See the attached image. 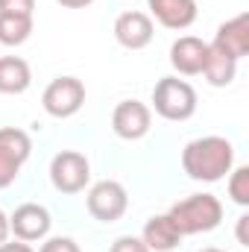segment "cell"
<instances>
[{
  "label": "cell",
  "instance_id": "cell-17",
  "mask_svg": "<svg viewBox=\"0 0 249 252\" xmlns=\"http://www.w3.org/2000/svg\"><path fill=\"white\" fill-rule=\"evenodd\" d=\"M30 35H32V18L30 15L0 12V44L3 47H21Z\"/></svg>",
  "mask_w": 249,
  "mask_h": 252
},
{
  "label": "cell",
  "instance_id": "cell-7",
  "mask_svg": "<svg viewBox=\"0 0 249 252\" xmlns=\"http://www.w3.org/2000/svg\"><path fill=\"white\" fill-rule=\"evenodd\" d=\"M41 106L50 118L64 121V118H73L82 106H85V85L82 79L76 76H56L44 94H41Z\"/></svg>",
  "mask_w": 249,
  "mask_h": 252
},
{
  "label": "cell",
  "instance_id": "cell-16",
  "mask_svg": "<svg viewBox=\"0 0 249 252\" xmlns=\"http://www.w3.org/2000/svg\"><path fill=\"white\" fill-rule=\"evenodd\" d=\"M202 76H205V82H208L211 88H226V85H232L235 76H238V62H235L232 56H226L223 50H217V47L208 44V56H205Z\"/></svg>",
  "mask_w": 249,
  "mask_h": 252
},
{
  "label": "cell",
  "instance_id": "cell-24",
  "mask_svg": "<svg viewBox=\"0 0 249 252\" xmlns=\"http://www.w3.org/2000/svg\"><path fill=\"white\" fill-rule=\"evenodd\" d=\"M9 235H12V232H9V214L0 208V244L9 241Z\"/></svg>",
  "mask_w": 249,
  "mask_h": 252
},
{
  "label": "cell",
  "instance_id": "cell-1",
  "mask_svg": "<svg viewBox=\"0 0 249 252\" xmlns=\"http://www.w3.org/2000/svg\"><path fill=\"white\" fill-rule=\"evenodd\" d=\"M235 167V144L223 135H202L182 150V170L193 182H220Z\"/></svg>",
  "mask_w": 249,
  "mask_h": 252
},
{
  "label": "cell",
  "instance_id": "cell-18",
  "mask_svg": "<svg viewBox=\"0 0 249 252\" xmlns=\"http://www.w3.org/2000/svg\"><path fill=\"white\" fill-rule=\"evenodd\" d=\"M226 188H229V199L235 205L247 208L249 205V167L247 164H238V167L229 170V185Z\"/></svg>",
  "mask_w": 249,
  "mask_h": 252
},
{
  "label": "cell",
  "instance_id": "cell-9",
  "mask_svg": "<svg viewBox=\"0 0 249 252\" xmlns=\"http://www.w3.org/2000/svg\"><path fill=\"white\" fill-rule=\"evenodd\" d=\"M153 129V109L141 100H121L112 112V132L124 141H141Z\"/></svg>",
  "mask_w": 249,
  "mask_h": 252
},
{
  "label": "cell",
  "instance_id": "cell-2",
  "mask_svg": "<svg viewBox=\"0 0 249 252\" xmlns=\"http://www.w3.org/2000/svg\"><path fill=\"white\" fill-rule=\"evenodd\" d=\"M167 217L179 229V235H205L223 223V202L214 193H190L185 199L173 202Z\"/></svg>",
  "mask_w": 249,
  "mask_h": 252
},
{
  "label": "cell",
  "instance_id": "cell-12",
  "mask_svg": "<svg viewBox=\"0 0 249 252\" xmlns=\"http://www.w3.org/2000/svg\"><path fill=\"white\" fill-rule=\"evenodd\" d=\"M208 44L196 35H179L170 44V64L179 76H199L205 67Z\"/></svg>",
  "mask_w": 249,
  "mask_h": 252
},
{
  "label": "cell",
  "instance_id": "cell-14",
  "mask_svg": "<svg viewBox=\"0 0 249 252\" xmlns=\"http://www.w3.org/2000/svg\"><path fill=\"white\" fill-rule=\"evenodd\" d=\"M141 241L147 244L150 252H173L179 247L182 235H179V229L173 226V220H170L167 214H153V217L144 223Z\"/></svg>",
  "mask_w": 249,
  "mask_h": 252
},
{
  "label": "cell",
  "instance_id": "cell-13",
  "mask_svg": "<svg viewBox=\"0 0 249 252\" xmlns=\"http://www.w3.org/2000/svg\"><path fill=\"white\" fill-rule=\"evenodd\" d=\"M147 6H150V15L161 27L176 30V32L187 30L196 21V15H199L196 0H147Z\"/></svg>",
  "mask_w": 249,
  "mask_h": 252
},
{
  "label": "cell",
  "instance_id": "cell-22",
  "mask_svg": "<svg viewBox=\"0 0 249 252\" xmlns=\"http://www.w3.org/2000/svg\"><path fill=\"white\" fill-rule=\"evenodd\" d=\"M247 229H249V214H241V217H238V229H235V235H238V244H241V247H249Z\"/></svg>",
  "mask_w": 249,
  "mask_h": 252
},
{
  "label": "cell",
  "instance_id": "cell-25",
  "mask_svg": "<svg viewBox=\"0 0 249 252\" xmlns=\"http://www.w3.org/2000/svg\"><path fill=\"white\" fill-rule=\"evenodd\" d=\"M59 6H64V9H85V6H91L94 0H56Z\"/></svg>",
  "mask_w": 249,
  "mask_h": 252
},
{
  "label": "cell",
  "instance_id": "cell-15",
  "mask_svg": "<svg viewBox=\"0 0 249 252\" xmlns=\"http://www.w3.org/2000/svg\"><path fill=\"white\" fill-rule=\"evenodd\" d=\"M32 85V67L21 56H0V94H24Z\"/></svg>",
  "mask_w": 249,
  "mask_h": 252
},
{
  "label": "cell",
  "instance_id": "cell-21",
  "mask_svg": "<svg viewBox=\"0 0 249 252\" xmlns=\"http://www.w3.org/2000/svg\"><path fill=\"white\" fill-rule=\"evenodd\" d=\"M32 9H35V0H0V12H9V15H30L32 18Z\"/></svg>",
  "mask_w": 249,
  "mask_h": 252
},
{
  "label": "cell",
  "instance_id": "cell-3",
  "mask_svg": "<svg viewBox=\"0 0 249 252\" xmlns=\"http://www.w3.org/2000/svg\"><path fill=\"white\" fill-rule=\"evenodd\" d=\"M196 106H199V97L187 79L161 76L153 88V109L164 121H173V124L190 121L196 115Z\"/></svg>",
  "mask_w": 249,
  "mask_h": 252
},
{
  "label": "cell",
  "instance_id": "cell-4",
  "mask_svg": "<svg viewBox=\"0 0 249 252\" xmlns=\"http://www.w3.org/2000/svg\"><path fill=\"white\" fill-rule=\"evenodd\" d=\"M50 185L59 193H82L91 182V161L85 153L76 150H62L50 158Z\"/></svg>",
  "mask_w": 249,
  "mask_h": 252
},
{
  "label": "cell",
  "instance_id": "cell-6",
  "mask_svg": "<svg viewBox=\"0 0 249 252\" xmlns=\"http://www.w3.org/2000/svg\"><path fill=\"white\" fill-rule=\"evenodd\" d=\"M88 214L100 223H118L129 208V193L118 179H100L85 193Z\"/></svg>",
  "mask_w": 249,
  "mask_h": 252
},
{
  "label": "cell",
  "instance_id": "cell-23",
  "mask_svg": "<svg viewBox=\"0 0 249 252\" xmlns=\"http://www.w3.org/2000/svg\"><path fill=\"white\" fill-rule=\"evenodd\" d=\"M0 252H35V250H32L27 241H18V238H15V241H3V244H0Z\"/></svg>",
  "mask_w": 249,
  "mask_h": 252
},
{
  "label": "cell",
  "instance_id": "cell-11",
  "mask_svg": "<svg viewBox=\"0 0 249 252\" xmlns=\"http://www.w3.org/2000/svg\"><path fill=\"white\" fill-rule=\"evenodd\" d=\"M211 47H217L226 56H232L235 62H241L249 53V15L247 12H241V15L229 18L226 24H220L217 32H214Z\"/></svg>",
  "mask_w": 249,
  "mask_h": 252
},
{
  "label": "cell",
  "instance_id": "cell-19",
  "mask_svg": "<svg viewBox=\"0 0 249 252\" xmlns=\"http://www.w3.org/2000/svg\"><path fill=\"white\" fill-rule=\"evenodd\" d=\"M109 252H150V250H147V244H144L141 238H135V235H121V238L109 247Z\"/></svg>",
  "mask_w": 249,
  "mask_h": 252
},
{
  "label": "cell",
  "instance_id": "cell-5",
  "mask_svg": "<svg viewBox=\"0 0 249 252\" xmlns=\"http://www.w3.org/2000/svg\"><path fill=\"white\" fill-rule=\"evenodd\" d=\"M30 156H32V138L18 126H3L0 129V190L15 185Z\"/></svg>",
  "mask_w": 249,
  "mask_h": 252
},
{
  "label": "cell",
  "instance_id": "cell-8",
  "mask_svg": "<svg viewBox=\"0 0 249 252\" xmlns=\"http://www.w3.org/2000/svg\"><path fill=\"white\" fill-rule=\"evenodd\" d=\"M50 226H53V217L44 205L38 202H24L18 205L12 214H9V232L18 238V241H27V244H35V241H44L50 235Z\"/></svg>",
  "mask_w": 249,
  "mask_h": 252
},
{
  "label": "cell",
  "instance_id": "cell-20",
  "mask_svg": "<svg viewBox=\"0 0 249 252\" xmlns=\"http://www.w3.org/2000/svg\"><path fill=\"white\" fill-rule=\"evenodd\" d=\"M38 252H79V244L73 238H44Z\"/></svg>",
  "mask_w": 249,
  "mask_h": 252
},
{
  "label": "cell",
  "instance_id": "cell-26",
  "mask_svg": "<svg viewBox=\"0 0 249 252\" xmlns=\"http://www.w3.org/2000/svg\"><path fill=\"white\" fill-rule=\"evenodd\" d=\"M199 252H226V250H214V247H208V250H199Z\"/></svg>",
  "mask_w": 249,
  "mask_h": 252
},
{
  "label": "cell",
  "instance_id": "cell-10",
  "mask_svg": "<svg viewBox=\"0 0 249 252\" xmlns=\"http://www.w3.org/2000/svg\"><path fill=\"white\" fill-rule=\"evenodd\" d=\"M156 35V27H153V18L147 12H138V9H129L121 12L115 18V41L126 47V50H144L150 47Z\"/></svg>",
  "mask_w": 249,
  "mask_h": 252
}]
</instances>
